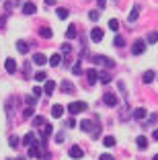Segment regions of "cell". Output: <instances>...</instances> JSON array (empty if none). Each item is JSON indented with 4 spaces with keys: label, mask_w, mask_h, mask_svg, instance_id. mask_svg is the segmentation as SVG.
<instances>
[{
    "label": "cell",
    "mask_w": 158,
    "mask_h": 160,
    "mask_svg": "<svg viewBox=\"0 0 158 160\" xmlns=\"http://www.w3.org/2000/svg\"><path fill=\"white\" fill-rule=\"evenodd\" d=\"M86 107H89V105L82 103V101H74V103L68 105V111H70V115H78V113H82V111H86Z\"/></svg>",
    "instance_id": "cell-1"
},
{
    "label": "cell",
    "mask_w": 158,
    "mask_h": 160,
    "mask_svg": "<svg viewBox=\"0 0 158 160\" xmlns=\"http://www.w3.org/2000/svg\"><path fill=\"white\" fill-rule=\"evenodd\" d=\"M144 49H146V39H138V41L131 45V53H134V56H142Z\"/></svg>",
    "instance_id": "cell-2"
},
{
    "label": "cell",
    "mask_w": 158,
    "mask_h": 160,
    "mask_svg": "<svg viewBox=\"0 0 158 160\" xmlns=\"http://www.w3.org/2000/svg\"><path fill=\"white\" fill-rule=\"evenodd\" d=\"M93 62H94V64H103V66H107V68H113V66H115V62H113L111 58H105V56H94Z\"/></svg>",
    "instance_id": "cell-3"
},
{
    "label": "cell",
    "mask_w": 158,
    "mask_h": 160,
    "mask_svg": "<svg viewBox=\"0 0 158 160\" xmlns=\"http://www.w3.org/2000/svg\"><path fill=\"white\" fill-rule=\"evenodd\" d=\"M103 101H105V105L107 107H117V97H115V92H105V97H103Z\"/></svg>",
    "instance_id": "cell-4"
},
{
    "label": "cell",
    "mask_w": 158,
    "mask_h": 160,
    "mask_svg": "<svg viewBox=\"0 0 158 160\" xmlns=\"http://www.w3.org/2000/svg\"><path fill=\"white\" fill-rule=\"evenodd\" d=\"M27 156L29 158H41L43 156V150H41V146H29V152H27Z\"/></svg>",
    "instance_id": "cell-5"
},
{
    "label": "cell",
    "mask_w": 158,
    "mask_h": 160,
    "mask_svg": "<svg viewBox=\"0 0 158 160\" xmlns=\"http://www.w3.org/2000/svg\"><path fill=\"white\" fill-rule=\"evenodd\" d=\"M103 35H105V31H103L101 27H94L93 31H90V39H93V41H97V43L103 39Z\"/></svg>",
    "instance_id": "cell-6"
},
{
    "label": "cell",
    "mask_w": 158,
    "mask_h": 160,
    "mask_svg": "<svg viewBox=\"0 0 158 160\" xmlns=\"http://www.w3.org/2000/svg\"><path fill=\"white\" fill-rule=\"evenodd\" d=\"M23 12L25 14H35V12H37L35 2H31V0H29V2H25V4H23Z\"/></svg>",
    "instance_id": "cell-7"
},
{
    "label": "cell",
    "mask_w": 158,
    "mask_h": 160,
    "mask_svg": "<svg viewBox=\"0 0 158 160\" xmlns=\"http://www.w3.org/2000/svg\"><path fill=\"white\" fill-rule=\"evenodd\" d=\"M86 80H89V84H94L99 80V72L94 70V68H90V70H86Z\"/></svg>",
    "instance_id": "cell-8"
},
{
    "label": "cell",
    "mask_w": 158,
    "mask_h": 160,
    "mask_svg": "<svg viewBox=\"0 0 158 160\" xmlns=\"http://www.w3.org/2000/svg\"><path fill=\"white\" fill-rule=\"evenodd\" d=\"M33 62H35L37 66H45L47 62H49V58H45V53H35V56H33Z\"/></svg>",
    "instance_id": "cell-9"
},
{
    "label": "cell",
    "mask_w": 158,
    "mask_h": 160,
    "mask_svg": "<svg viewBox=\"0 0 158 160\" xmlns=\"http://www.w3.org/2000/svg\"><path fill=\"white\" fill-rule=\"evenodd\" d=\"M138 17H140V6H134V8L130 10V14H127V21H130V25L135 23V21H138Z\"/></svg>",
    "instance_id": "cell-10"
},
{
    "label": "cell",
    "mask_w": 158,
    "mask_h": 160,
    "mask_svg": "<svg viewBox=\"0 0 158 160\" xmlns=\"http://www.w3.org/2000/svg\"><path fill=\"white\" fill-rule=\"evenodd\" d=\"M62 115H64V107H62V105H54V107H51V117L60 119Z\"/></svg>",
    "instance_id": "cell-11"
},
{
    "label": "cell",
    "mask_w": 158,
    "mask_h": 160,
    "mask_svg": "<svg viewBox=\"0 0 158 160\" xmlns=\"http://www.w3.org/2000/svg\"><path fill=\"white\" fill-rule=\"evenodd\" d=\"M97 123L94 121H90V119H86V121H82L80 123V129H84V132H90V129H97Z\"/></svg>",
    "instance_id": "cell-12"
},
{
    "label": "cell",
    "mask_w": 158,
    "mask_h": 160,
    "mask_svg": "<svg viewBox=\"0 0 158 160\" xmlns=\"http://www.w3.org/2000/svg\"><path fill=\"white\" fill-rule=\"evenodd\" d=\"M4 68H6V72H17V62L13 60V58H6V62H4Z\"/></svg>",
    "instance_id": "cell-13"
},
{
    "label": "cell",
    "mask_w": 158,
    "mask_h": 160,
    "mask_svg": "<svg viewBox=\"0 0 158 160\" xmlns=\"http://www.w3.org/2000/svg\"><path fill=\"white\" fill-rule=\"evenodd\" d=\"M70 158H74V160L82 158V148H80V146H72V148H70Z\"/></svg>",
    "instance_id": "cell-14"
},
{
    "label": "cell",
    "mask_w": 158,
    "mask_h": 160,
    "mask_svg": "<svg viewBox=\"0 0 158 160\" xmlns=\"http://www.w3.org/2000/svg\"><path fill=\"white\" fill-rule=\"evenodd\" d=\"M146 115H148V111H146L144 107H138L134 111V119H138V121H142V119H146Z\"/></svg>",
    "instance_id": "cell-15"
},
{
    "label": "cell",
    "mask_w": 158,
    "mask_h": 160,
    "mask_svg": "<svg viewBox=\"0 0 158 160\" xmlns=\"http://www.w3.org/2000/svg\"><path fill=\"white\" fill-rule=\"evenodd\" d=\"M54 90H56V82H54V80H45V86H43V92H45V94H51Z\"/></svg>",
    "instance_id": "cell-16"
},
{
    "label": "cell",
    "mask_w": 158,
    "mask_h": 160,
    "mask_svg": "<svg viewBox=\"0 0 158 160\" xmlns=\"http://www.w3.org/2000/svg\"><path fill=\"white\" fill-rule=\"evenodd\" d=\"M62 90H64V92H68V94H74V84H72V82H68V80H64V82H62Z\"/></svg>",
    "instance_id": "cell-17"
},
{
    "label": "cell",
    "mask_w": 158,
    "mask_h": 160,
    "mask_svg": "<svg viewBox=\"0 0 158 160\" xmlns=\"http://www.w3.org/2000/svg\"><path fill=\"white\" fill-rule=\"evenodd\" d=\"M76 37V25H68L66 29V39H74Z\"/></svg>",
    "instance_id": "cell-18"
},
{
    "label": "cell",
    "mask_w": 158,
    "mask_h": 160,
    "mask_svg": "<svg viewBox=\"0 0 158 160\" xmlns=\"http://www.w3.org/2000/svg\"><path fill=\"white\" fill-rule=\"evenodd\" d=\"M60 64H62V56H60V53H56V56L49 58V66L56 68V66H60Z\"/></svg>",
    "instance_id": "cell-19"
},
{
    "label": "cell",
    "mask_w": 158,
    "mask_h": 160,
    "mask_svg": "<svg viewBox=\"0 0 158 160\" xmlns=\"http://www.w3.org/2000/svg\"><path fill=\"white\" fill-rule=\"evenodd\" d=\"M17 49H19L21 53H29V45H27V41H17Z\"/></svg>",
    "instance_id": "cell-20"
},
{
    "label": "cell",
    "mask_w": 158,
    "mask_h": 160,
    "mask_svg": "<svg viewBox=\"0 0 158 160\" xmlns=\"http://www.w3.org/2000/svg\"><path fill=\"white\" fill-rule=\"evenodd\" d=\"M51 133H54V127H51V123H43V138H49Z\"/></svg>",
    "instance_id": "cell-21"
},
{
    "label": "cell",
    "mask_w": 158,
    "mask_h": 160,
    "mask_svg": "<svg viewBox=\"0 0 158 160\" xmlns=\"http://www.w3.org/2000/svg\"><path fill=\"white\" fill-rule=\"evenodd\" d=\"M146 41H148V43H156V41H158V31L148 33V35H146Z\"/></svg>",
    "instance_id": "cell-22"
},
{
    "label": "cell",
    "mask_w": 158,
    "mask_h": 160,
    "mask_svg": "<svg viewBox=\"0 0 158 160\" xmlns=\"http://www.w3.org/2000/svg\"><path fill=\"white\" fill-rule=\"evenodd\" d=\"M103 144H105L107 148H113V146H115V138H113V136H105V140H103Z\"/></svg>",
    "instance_id": "cell-23"
},
{
    "label": "cell",
    "mask_w": 158,
    "mask_h": 160,
    "mask_svg": "<svg viewBox=\"0 0 158 160\" xmlns=\"http://www.w3.org/2000/svg\"><path fill=\"white\" fill-rule=\"evenodd\" d=\"M142 80H144V82H146V84H150V82H152V80H154V72H144V76H142Z\"/></svg>",
    "instance_id": "cell-24"
},
{
    "label": "cell",
    "mask_w": 158,
    "mask_h": 160,
    "mask_svg": "<svg viewBox=\"0 0 158 160\" xmlns=\"http://www.w3.org/2000/svg\"><path fill=\"white\" fill-rule=\"evenodd\" d=\"M146 146H148V140H146L144 136H140V138H138V148H140V150H144Z\"/></svg>",
    "instance_id": "cell-25"
},
{
    "label": "cell",
    "mask_w": 158,
    "mask_h": 160,
    "mask_svg": "<svg viewBox=\"0 0 158 160\" xmlns=\"http://www.w3.org/2000/svg\"><path fill=\"white\" fill-rule=\"evenodd\" d=\"M58 17H60V19H68V17H70V10L68 8H58Z\"/></svg>",
    "instance_id": "cell-26"
},
{
    "label": "cell",
    "mask_w": 158,
    "mask_h": 160,
    "mask_svg": "<svg viewBox=\"0 0 158 160\" xmlns=\"http://www.w3.org/2000/svg\"><path fill=\"white\" fill-rule=\"evenodd\" d=\"M51 35H54V31H51V29H49V27H43V29H41V37H45V39H49V37H51Z\"/></svg>",
    "instance_id": "cell-27"
},
{
    "label": "cell",
    "mask_w": 158,
    "mask_h": 160,
    "mask_svg": "<svg viewBox=\"0 0 158 160\" xmlns=\"http://www.w3.org/2000/svg\"><path fill=\"white\" fill-rule=\"evenodd\" d=\"M99 80H101L103 84H109L111 82V74H99Z\"/></svg>",
    "instance_id": "cell-28"
},
{
    "label": "cell",
    "mask_w": 158,
    "mask_h": 160,
    "mask_svg": "<svg viewBox=\"0 0 158 160\" xmlns=\"http://www.w3.org/2000/svg\"><path fill=\"white\" fill-rule=\"evenodd\" d=\"M113 45H117V47H123V45H125V39H123V37H119V35H117V37L113 39Z\"/></svg>",
    "instance_id": "cell-29"
},
{
    "label": "cell",
    "mask_w": 158,
    "mask_h": 160,
    "mask_svg": "<svg viewBox=\"0 0 158 160\" xmlns=\"http://www.w3.org/2000/svg\"><path fill=\"white\" fill-rule=\"evenodd\" d=\"M8 146L10 148H19V140H17V136H10L8 138Z\"/></svg>",
    "instance_id": "cell-30"
},
{
    "label": "cell",
    "mask_w": 158,
    "mask_h": 160,
    "mask_svg": "<svg viewBox=\"0 0 158 160\" xmlns=\"http://www.w3.org/2000/svg\"><path fill=\"white\" fill-rule=\"evenodd\" d=\"M99 17H101V10H90V12H89L90 21H99Z\"/></svg>",
    "instance_id": "cell-31"
},
{
    "label": "cell",
    "mask_w": 158,
    "mask_h": 160,
    "mask_svg": "<svg viewBox=\"0 0 158 160\" xmlns=\"http://www.w3.org/2000/svg\"><path fill=\"white\" fill-rule=\"evenodd\" d=\"M109 29H111V31H117V29H119V21L111 19V21H109Z\"/></svg>",
    "instance_id": "cell-32"
},
{
    "label": "cell",
    "mask_w": 158,
    "mask_h": 160,
    "mask_svg": "<svg viewBox=\"0 0 158 160\" xmlns=\"http://www.w3.org/2000/svg\"><path fill=\"white\" fill-rule=\"evenodd\" d=\"M43 123H45L43 117H35V119H33V125H35V127H43Z\"/></svg>",
    "instance_id": "cell-33"
},
{
    "label": "cell",
    "mask_w": 158,
    "mask_h": 160,
    "mask_svg": "<svg viewBox=\"0 0 158 160\" xmlns=\"http://www.w3.org/2000/svg\"><path fill=\"white\" fill-rule=\"evenodd\" d=\"M35 80H37V82H43V80H47V74L45 72H37V74H35Z\"/></svg>",
    "instance_id": "cell-34"
},
{
    "label": "cell",
    "mask_w": 158,
    "mask_h": 160,
    "mask_svg": "<svg viewBox=\"0 0 158 160\" xmlns=\"http://www.w3.org/2000/svg\"><path fill=\"white\" fill-rule=\"evenodd\" d=\"M80 70H82V64H80V62H76L74 66H72V72H74V74H82Z\"/></svg>",
    "instance_id": "cell-35"
},
{
    "label": "cell",
    "mask_w": 158,
    "mask_h": 160,
    "mask_svg": "<svg viewBox=\"0 0 158 160\" xmlns=\"http://www.w3.org/2000/svg\"><path fill=\"white\" fill-rule=\"evenodd\" d=\"M60 49H62L64 53H70V52H72V47H70V43H62V47H60Z\"/></svg>",
    "instance_id": "cell-36"
},
{
    "label": "cell",
    "mask_w": 158,
    "mask_h": 160,
    "mask_svg": "<svg viewBox=\"0 0 158 160\" xmlns=\"http://www.w3.org/2000/svg\"><path fill=\"white\" fill-rule=\"evenodd\" d=\"M25 103H27L29 107H35V97H25Z\"/></svg>",
    "instance_id": "cell-37"
},
{
    "label": "cell",
    "mask_w": 158,
    "mask_h": 160,
    "mask_svg": "<svg viewBox=\"0 0 158 160\" xmlns=\"http://www.w3.org/2000/svg\"><path fill=\"white\" fill-rule=\"evenodd\" d=\"M99 160H115V156H111V154H101V156H99Z\"/></svg>",
    "instance_id": "cell-38"
},
{
    "label": "cell",
    "mask_w": 158,
    "mask_h": 160,
    "mask_svg": "<svg viewBox=\"0 0 158 160\" xmlns=\"http://www.w3.org/2000/svg\"><path fill=\"white\" fill-rule=\"evenodd\" d=\"M25 117H31V115H33V107H27V109H25Z\"/></svg>",
    "instance_id": "cell-39"
},
{
    "label": "cell",
    "mask_w": 158,
    "mask_h": 160,
    "mask_svg": "<svg viewBox=\"0 0 158 160\" xmlns=\"http://www.w3.org/2000/svg\"><path fill=\"white\" fill-rule=\"evenodd\" d=\"M64 136H66L64 132H62V133H58V138H56V142H58V144H62V142H64Z\"/></svg>",
    "instance_id": "cell-40"
},
{
    "label": "cell",
    "mask_w": 158,
    "mask_h": 160,
    "mask_svg": "<svg viewBox=\"0 0 158 160\" xmlns=\"http://www.w3.org/2000/svg\"><path fill=\"white\" fill-rule=\"evenodd\" d=\"M68 127H76V119H74V117L68 119Z\"/></svg>",
    "instance_id": "cell-41"
},
{
    "label": "cell",
    "mask_w": 158,
    "mask_h": 160,
    "mask_svg": "<svg viewBox=\"0 0 158 160\" xmlns=\"http://www.w3.org/2000/svg\"><path fill=\"white\" fill-rule=\"evenodd\" d=\"M39 94H41V88H39V86H35V88H33V97H39Z\"/></svg>",
    "instance_id": "cell-42"
},
{
    "label": "cell",
    "mask_w": 158,
    "mask_h": 160,
    "mask_svg": "<svg viewBox=\"0 0 158 160\" xmlns=\"http://www.w3.org/2000/svg\"><path fill=\"white\" fill-rule=\"evenodd\" d=\"M97 4H99V8H105V4H107V0H97Z\"/></svg>",
    "instance_id": "cell-43"
},
{
    "label": "cell",
    "mask_w": 158,
    "mask_h": 160,
    "mask_svg": "<svg viewBox=\"0 0 158 160\" xmlns=\"http://www.w3.org/2000/svg\"><path fill=\"white\" fill-rule=\"evenodd\" d=\"M152 138H154V140H156V142H158V129H154V133H152Z\"/></svg>",
    "instance_id": "cell-44"
},
{
    "label": "cell",
    "mask_w": 158,
    "mask_h": 160,
    "mask_svg": "<svg viewBox=\"0 0 158 160\" xmlns=\"http://www.w3.org/2000/svg\"><path fill=\"white\" fill-rule=\"evenodd\" d=\"M45 4H54V0H45Z\"/></svg>",
    "instance_id": "cell-45"
},
{
    "label": "cell",
    "mask_w": 158,
    "mask_h": 160,
    "mask_svg": "<svg viewBox=\"0 0 158 160\" xmlns=\"http://www.w3.org/2000/svg\"><path fill=\"white\" fill-rule=\"evenodd\" d=\"M152 160H158V154H156V156H154V158H152Z\"/></svg>",
    "instance_id": "cell-46"
},
{
    "label": "cell",
    "mask_w": 158,
    "mask_h": 160,
    "mask_svg": "<svg viewBox=\"0 0 158 160\" xmlns=\"http://www.w3.org/2000/svg\"><path fill=\"white\" fill-rule=\"evenodd\" d=\"M17 160H25V158H23V156H21V158H17Z\"/></svg>",
    "instance_id": "cell-47"
}]
</instances>
